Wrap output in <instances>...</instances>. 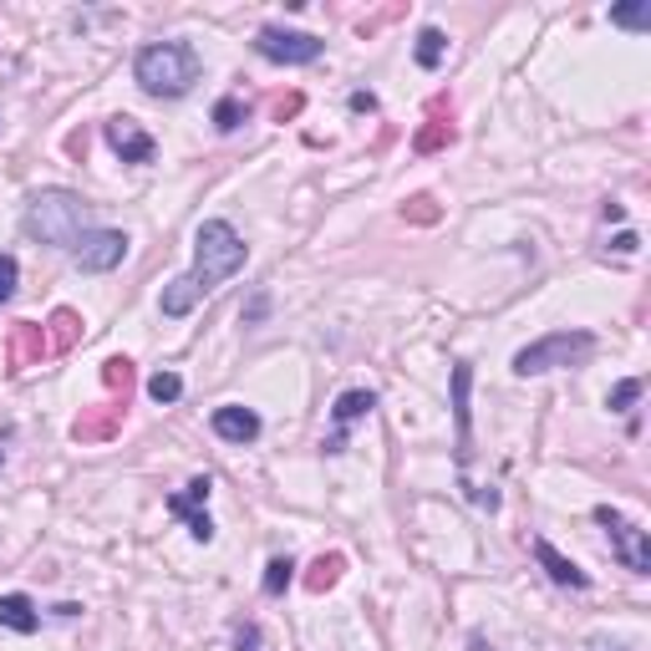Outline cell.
Wrapping results in <instances>:
<instances>
[{
	"instance_id": "22",
	"label": "cell",
	"mask_w": 651,
	"mask_h": 651,
	"mask_svg": "<svg viewBox=\"0 0 651 651\" xmlns=\"http://www.w3.org/2000/svg\"><path fill=\"white\" fill-rule=\"evenodd\" d=\"M239 122H245V107H239V97H220V103H214V128H220V133H235Z\"/></svg>"
},
{
	"instance_id": "15",
	"label": "cell",
	"mask_w": 651,
	"mask_h": 651,
	"mask_svg": "<svg viewBox=\"0 0 651 651\" xmlns=\"http://www.w3.org/2000/svg\"><path fill=\"white\" fill-rule=\"evenodd\" d=\"M417 67H423V72H438V67H443V57H448V36L438 26H423L417 31Z\"/></svg>"
},
{
	"instance_id": "6",
	"label": "cell",
	"mask_w": 651,
	"mask_h": 651,
	"mask_svg": "<svg viewBox=\"0 0 651 651\" xmlns=\"http://www.w3.org/2000/svg\"><path fill=\"white\" fill-rule=\"evenodd\" d=\"M255 51L265 61H281V67H306V61H316L326 51L321 36H311V31H281V26H265L260 36H255Z\"/></svg>"
},
{
	"instance_id": "4",
	"label": "cell",
	"mask_w": 651,
	"mask_h": 651,
	"mask_svg": "<svg viewBox=\"0 0 651 651\" xmlns=\"http://www.w3.org/2000/svg\"><path fill=\"white\" fill-rule=\"evenodd\" d=\"M591 352H595L591 331H555V336H540V341H530V346H519L514 371L519 377H545V371H555V367H580Z\"/></svg>"
},
{
	"instance_id": "1",
	"label": "cell",
	"mask_w": 651,
	"mask_h": 651,
	"mask_svg": "<svg viewBox=\"0 0 651 651\" xmlns=\"http://www.w3.org/2000/svg\"><path fill=\"white\" fill-rule=\"evenodd\" d=\"M250 260V245L239 239V229L229 220H204L199 235H193V270L178 275V281L163 285V316H189L204 296H214L235 270H245Z\"/></svg>"
},
{
	"instance_id": "28",
	"label": "cell",
	"mask_w": 651,
	"mask_h": 651,
	"mask_svg": "<svg viewBox=\"0 0 651 651\" xmlns=\"http://www.w3.org/2000/svg\"><path fill=\"white\" fill-rule=\"evenodd\" d=\"M616 250H622V255H637V250H641L637 229H626V235H616Z\"/></svg>"
},
{
	"instance_id": "16",
	"label": "cell",
	"mask_w": 651,
	"mask_h": 651,
	"mask_svg": "<svg viewBox=\"0 0 651 651\" xmlns=\"http://www.w3.org/2000/svg\"><path fill=\"white\" fill-rule=\"evenodd\" d=\"M341 570H346V560H341V555H321V560L311 565V576H306V591H331V585H336L341 580Z\"/></svg>"
},
{
	"instance_id": "2",
	"label": "cell",
	"mask_w": 651,
	"mask_h": 651,
	"mask_svg": "<svg viewBox=\"0 0 651 651\" xmlns=\"http://www.w3.org/2000/svg\"><path fill=\"white\" fill-rule=\"evenodd\" d=\"M92 209L82 193H67V189H46L31 199L26 209V235L51 245V250H72L76 239L92 229Z\"/></svg>"
},
{
	"instance_id": "13",
	"label": "cell",
	"mask_w": 651,
	"mask_h": 651,
	"mask_svg": "<svg viewBox=\"0 0 651 651\" xmlns=\"http://www.w3.org/2000/svg\"><path fill=\"white\" fill-rule=\"evenodd\" d=\"M534 560L545 565V576L555 580V585H570V591H585V585H591V576H585L576 560H565L560 549L549 545V540H534Z\"/></svg>"
},
{
	"instance_id": "9",
	"label": "cell",
	"mask_w": 651,
	"mask_h": 651,
	"mask_svg": "<svg viewBox=\"0 0 651 651\" xmlns=\"http://www.w3.org/2000/svg\"><path fill=\"white\" fill-rule=\"evenodd\" d=\"M103 138H107V149L118 153L122 163H153V158H158V143H153V133H143L133 118H113L103 128Z\"/></svg>"
},
{
	"instance_id": "26",
	"label": "cell",
	"mask_w": 651,
	"mask_h": 651,
	"mask_svg": "<svg viewBox=\"0 0 651 651\" xmlns=\"http://www.w3.org/2000/svg\"><path fill=\"white\" fill-rule=\"evenodd\" d=\"M235 651H270V647H265V631H260L255 622L235 626Z\"/></svg>"
},
{
	"instance_id": "12",
	"label": "cell",
	"mask_w": 651,
	"mask_h": 651,
	"mask_svg": "<svg viewBox=\"0 0 651 651\" xmlns=\"http://www.w3.org/2000/svg\"><path fill=\"white\" fill-rule=\"evenodd\" d=\"M214 433H220L224 443H255L260 438V413L255 407H214Z\"/></svg>"
},
{
	"instance_id": "20",
	"label": "cell",
	"mask_w": 651,
	"mask_h": 651,
	"mask_svg": "<svg viewBox=\"0 0 651 651\" xmlns=\"http://www.w3.org/2000/svg\"><path fill=\"white\" fill-rule=\"evenodd\" d=\"M149 398L153 402H178L184 398V377H178V371H158V377H149Z\"/></svg>"
},
{
	"instance_id": "3",
	"label": "cell",
	"mask_w": 651,
	"mask_h": 651,
	"mask_svg": "<svg viewBox=\"0 0 651 651\" xmlns=\"http://www.w3.org/2000/svg\"><path fill=\"white\" fill-rule=\"evenodd\" d=\"M133 76L149 97H184V92L199 82V57H193V46H184V42L143 46L133 61Z\"/></svg>"
},
{
	"instance_id": "21",
	"label": "cell",
	"mask_w": 651,
	"mask_h": 651,
	"mask_svg": "<svg viewBox=\"0 0 651 651\" xmlns=\"http://www.w3.org/2000/svg\"><path fill=\"white\" fill-rule=\"evenodd\" d=\"M641 387H647L641 377H626V382H616V387H611V398H606V407H611V413H631V402L641 398Z\"/></svg>"
},
{
	"instance_id": "7",
	"label": "cell",
	"mask_w": 651,
	"mask_h": 651,
	"mask_svg": "<svg viewBox=\"0 0 651 651\" xmlns=\"http://www.w3.org/2000/svg\"><path fill=\"white\" fill-rule=\"evenodd\" d=\"M122 255H128V235H122V229H87V235L72 245V260L87 270V275H107V270H118Z\"/></svg>"
},
{
	"instance_id": "8",
	"label": "cell",
	"mask_w": 651,
	"mask_h": 651,
	"mask_svg": "<svg viewBox=\"0 0 651 651\" xmlns=\"http://www.w3.org/2000/svg\"><path fill=\"white\" fill-rule=\"evenodd\" d=\"M209 488H214L209 478H193L184 494H174V499H168V514H174V519H189V534H193V540H204V545L214 540V519H209V509H204V504H209Z\"/></svg>"
},
{
	"instance_id": "10",
	"label": "cell",
	"mask_w": 651,
	"mask_h": 651,
	"mask_svg": "<svg viewBox=\"0 0 651 651\" xmlns=\"http://www.w3.org/2000/svg\"><path fill=\"white\" fill-rule=\"evenodd\" d=\"M371 407H377V392H367V387H352V392H341L336 407H331V417H336V438L326 443V453H341V448H346V428H352V423H362Z\"/></svg>"
},
{
	"instance_id": "19",
	"label": "cell",
	"mask_w": 651,
	"mask_h": 651,
	"mask_svg": "<svg viewBox=\"0 0 651 651\" xmlns=\"http://www.w3.org/2000/svg\"><path fill=\"white\" fill-rule=\"evenodd\" d=\"M36 352H46V331L42 326H21V336H15V371L26 367Z\"/></svg>"
},
{
	"instance_id": "30",
	"label": "cell",
	"mask_w": 651,
	"mask_h": 651,
	"mask_svg": "<svg viewBox=\"0 0 651 651\" xmlns=\"http://www.w3.org/2000/svg\"><path fill=\"white\" fill-rule=\"evenodd\" d=\"M377 107V97L371 92H352V113H371Z\"/></svg>"
},
{
	"instance_id": "24",
	"label": "cell",
	"mask_w": 651,
	"mask_h": 651,
	"mask_svg": "<svg viewBox=\"0 0 651 651\" xmlns=\"http://www.w3.org/2000/svg\"><path fill=\"white\" fill-rule=\"evenodd\" d=\"M453 143V128L448 122H428L423 133H417V153H433V149H448Z\"/></svg>"
},
{
	"instance_id": "18",
	"label": "cell",
	"mask_w": 651,
	"mask_h": 651,
	"mask_svg": "<svg viewBox=\"0 0 651 651\" xmlns=\"http://www.w3.org/2000/svg\"><path fill=\"white\" fill-rule=\"evenodd\" d=\"M611 26L647 31L651 26V0H637V5H616V11H611Z\"/></svg>"
},
{
	"instance_id": "14",
	"label": "cell",
	"mask_w": 651,
	"mask_h": 651,
	"mask_svg": "<svg viewBox=\"0 0 651 651\" xmlns=\"http://www.w3.org/2000/svg\"><path fill=\"white\" fill-rule=\"evenodd\" d=\"M0 626L15 631V637H31V631H42V611H36L31 595L11 591V595H0Z\"/></svg>"
},
{
	"instance_id": "5",
	"label": "cell",
	"mask_w": 651,
	"mask_h": 651,
	"mask_svg": "<svg viewBox=\"0 0 651 651\" xmlns=\"http://www.w3.org/2000/svg\"><path fill=\"white\" fill-rule=\"evenodd\" d=\"M595 524H606L611 534V549H616V560L631 570V576H651V540L641 524L622 514V509H611V504H595Z\"/></svg>"
},
{
	"instance_id": "11",
	"label": "cell",
	"mask_w": 651,
	"mask_h": 651,
	"mask_svg": "<svg viewBox=\"0 0 651 651\" xmlns=\"http://www.w3.org/2000/svg\"><path fill=\"white\" fill-rule=\"evenodd\" d=\"M469 387H474V367L459 362L453 367V423H459V469H469L474 453V423H469Z\"/></svg>"
},
{
	"instance_id": "27",
	"label": "cell",
	"mask_w": 651,
	"mask_h": 651,
	"mask_svg": "<svg viewBox=\"0 0 651 651\" xmlns=\"http://www.w3.org/2000/svg\"><path fill=\"white\" fill-rule=\"evenodd\" d=\"M15 281H21V265H15L11 255H0V306L15 296Z\"/></svg>"
},
{
	"instance_id": "17",
	"label": "cell",
	"mask_w": 651,
	"mask_h": 651,
	"mask_svg": "<svg viewBox=\"0 0 651 651\" xmlns=\"http://www.w3.org/2000/svg\"><path fill=\"white\" fill-rule=\"evenodd\" d=\"M291 580H296V560H291V555H275V560L265 565V595H285Z\"/></svg>"
},
{
	"instance_id": "23",
	"label": "cell",
	"mask_w": 651,
	"mask_h": 651,
	"mask_svg": "<svg viewBox=\"0 0 651 651\" xmlns=\"http://www.w3.org/2000/svg\"><path fill=\"white\" fill-rule=\"evenodd\" d=\"M103 382L128 392V387H133V362H128V356H107V362H103Z\"/></svg>"
},
{
	"instance_id": "29",
	"label": "cell",
	"mask_w": 651,
	"mask_h": 651,
	"mask_svg": "<svg viewBox=\"0 0 651 651\" xmlns=\"http://www.w3.org/2000/svg\"><path fill=\"white\" fill-rule=\"evenodd\" d=\"M300 113V97H281V103H275V118H296Z\"/></svg>"
},
{
	"instance_id": "25",
	"label": "cell",
	"mask_w": 651,
	"mask_h": 651,
	"mask_svg": "<svg viewBox=\"0 0 651 651\" xmlns=\"http://www.w3.org/2000/svg\"><path fill=\"white\" fill-rule=\"evenodd\" d=\"M51 326H57V331H51V341H57V352H67V346L76 341V326H82V321H76L72 311H57V316H51Z\"/></svg>"
}]
</instances>
